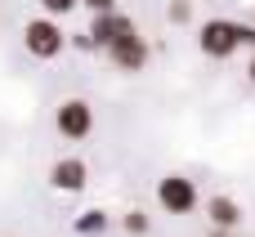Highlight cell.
Returning <instances> with one entry per match:
<instances>
[{"label": "cell", "instance_id": "cell-6", "mask_svg": "<svg viewBox=\"0 0 255 237\" xmlns=\"http://www.w3.org/2000/svg\"><path fill=\"white\" fill-rule=\"evenodd\" d=\"M134 31V22L121 13V9H108V13H94V22H90V36H94V45L99 49H108V45H117V40H126Z\"/></svg>", "mask_w": 255, "mask_h": 237}, {"label": "cell", "instance_id": "cell-16", "mask_svg": "<svg viewBox=\"0 0 255 237\" xmlns=\"http://www.w3.org/2000/svg\"><path fill=\"white\" fill-rule=\"evenodd\" d=\"M247 81L255 85V49H251V63H247Z\"/></svg>", "mask_w": 255, "mask_h": 237}, {"label": "cell", "instance_id": "cell-4", "mask_svg": "<svg viewBox=\"0 0 255 237\" xmlns=\"http://www.w3.org/2000/svg\"><path fill=\"white\" fill-rule=\"evenodd\" d=\"M54 125H58V134H63V139L85 143V139L94 134V108H90L85 99H63V103H58V112H54Z\"/></svg>", "mask_w": 255, "mask_h": 237}, {"label": "cell", "instance_id": "cell-3", "mask_svg": "<svg viewBox=\"0 0 255 237\" xmlns=\"http://www.w3.org/2000/svg\"><path fill=\"white\" fill-rule=\"evenodd\" d=\"M197 49L206 54V58H233L242 45H238V22H229V18H206L202 27H197Z\"/></svg>", "mask_w": 255, "mask_h": 237}, {"label": "cell", "instance_id": "cell-17", "mask_svg": "<svg viewBox=\"0 0 255 237\" xmlns=\"http://www.w3.org/2000/svg\"><path fill=\"white\" fill-rule=\"evenodd\" d=\"M211 237H229V229H215V233H211Z\"/></svg>", "mask_w": 255, "mask_h": 237}, {"label": "cell", "instance_id": "cell-7", "mask_svg": "<svg viewBox=\"0 0 255 237\" xmlns=\"http://www.w3.org/2000/svg\"><path fill=\"white\" fill-rule=\"evenodd\" d=\"M85 184H90V166L81 157H63V161L49 166V188L54 193H81Z\"/></svg>", "mask_w": 255, "mask_h": 237}, {"label": "cell", "instance_id": "cell-2", "mask_svg": "<svg viewBox=\"0 0 255 237\" xmlns=\"http://www.w3.org/2000/svg\"><path fill=\"white\" fill-rule=\"evenodd\" d=\"M157 206H161L166 215H193V211L202 206V193H197V184H193L188 175H166V179L157 184Z\"/></svg>", "mask_w": 255, "mask_h": 237}, {"label": "cell", "instance_id": "cell-14", "mask_svg": "<svg viewBox=\"0 0 255 237\" xmlns=\"http://www.w3.org/2000/svg\"><path fill=\"white\" fill-rule=\"evenodd\" d=\"M238 45L255 49V22H238Z\"/></svg>", "mask_w": 255, "mask_h": 237}, {"label": "cell", "instance_id": "cell-9", "mask_svg": "<svg viewBox=\"0 0 255 237\" xmlns=\"http://www.w3.org/2000/svg\"><path fill=\"white\" fill-rule=\"evenodd\" d=\"M108 224H112L108 211L94 206V211H81V215L72 220V233H76V237H103V233H108Z\"/></svg>", "mask_w": 255, "mask_h": 237}, {"label": "cell", "instance_id": "cell-8", "mask_svg": "<svg viewBox=\"0 0 255 237\" xmlns=\"http://www.w3.org/2000/svg\"><path fill=\"white\" fill-rule=\"evenodd\" d=\"M206 215H211V224H215V229H229V233L242 224V206H238L233 197H224V193L206 202Z\"/></svg>", "mask_w": 255, "mask_h": 237}, {"label": "cell", "instance_id": "cell-10", "mask_svg": "<svg viewBox=\"0 0 255 237\" xmlns=\"http://www.w3.org/2000/svg\"><path fill=\"white\" fill-rule=\"evenodd\" d=\"M121 229H126L130 237H143L148 229H152V220H148L143 211H126V215H121Z\"/></svg>", "mask_w": 255, "mask_h": 237}, {"label": "cell", "instance_id": "cell-12", "mask_svg": "<svg viewBox=\"0 0 255 237\" xmlns=\"http://www.w3.org/2000/svg\"><path fill=\"white\" fill-rule=\"evenodd\" d=\"M193 18V0H170V22H188Z\"/></svg>", "mask_w": 255, "mask_h": 237}, {"label": "cell", "instance_id": "cell-11", "mask_svg": "<svg viewBox=\"0 0 255 237\" xmlns=\"http://www.w3.org/2000/svg\"><path fill=\"white\" fill-rule=\"evenodd\" d=\"M76 4H81V0H40V9H45L49 18H67Z\"/></svg>", "mask_w": 255, "mask_h": 237}, {"label": "cell", "instance_id": "cell-5", "mask_svg": "<svg viewBox=\"0 0 255 237\" xmlns=\"http://www.w3.org/2000/svg\"><path fill=\"white\" fill-rule=\"evenodd\" d=\"M103 54H108V58L117 63V72H139V67H148V58H152V49H148V40H143L139 31H130L126 40L108 45Z\"/></svg>", "mask_w": 255, "mask_h": 237}, {"label": "cell", "instance_id": "cell-1", "mask_svg": "<svg viewBox=\"0 0 255 237\" xmlns=\"http://www.w3.org/2000/svg\"><path fill=\"white\" fill-rule=\"evenodd\" d=\"M22 45H27V54H31V58H40V63H54V58L67 49V31L58 27V18L40 13V18H31V22L22 27Z\"/></svg>", "mask_w": 255, "mask_h": 237}, {"label": "cell", "instance_id": "cell-13", "mask_svg": "<svg viewBox=\"0 0 255 237\" xmlns=\"http://www.w3.org/2000/svg\"><path fill=\"white\" fill-rule=\"evenodd\" d=\"M67 45H72V49H81V54H94V49H99L90 31H76V36H67Z\"/></svg>", "mask_w": 255, "mask_h": 237}, {"label": "cell", "instance_id": "cell-15", "mask_svg": "<svg viewBox=\"0 0 255 237\" xmlns=\"http://www.w3.org/2000/svg\"><path fill=\"white\" fill-rule=\"evenodd\" d=\"M90 13H108V9H117V0H81Z\"/></svg>", "mask_w": 255, "mask_h": 237}]
</instances>
